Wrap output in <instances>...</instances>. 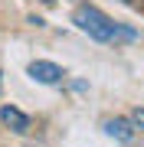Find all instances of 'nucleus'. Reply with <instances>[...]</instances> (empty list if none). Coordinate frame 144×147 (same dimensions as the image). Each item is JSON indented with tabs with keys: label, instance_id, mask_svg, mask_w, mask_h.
Here are the masks:
<instances>
[{
	"label": "nucleus",
	"instance_id": "obj_1",
	"mask_svg": "<svg viewBox=\"0 0 144 147\" xmlns=\"http://www.w3.org/2000/svg\"><path fill=\"white\" fill-rule=\"evenodd\" d=\"M72 23L82 33H89L92 39H98V42H121V39L131 42V39H138V33H134L131 26H118V23H112V16H105L98 7H89V3L75 7Z\"/></svg>",
	"mask_w": 144,
	"mask_h": 147
},
{
	"label": "nucleus",
	"instance_id": "obj_4",
	"mask_svg": "<svg viewBox=\"0 0 144 147\" xmlns=\"http://www.w3.org/2000/svg\"><path fill=\"white\" fill-rule=\"evenodd\" d=\"M105 134L108 137H118V141H131L134 137V127L128 118H108L105 121Z\"/></svg>",
	"mask_w": 144,
	"mask_h": 147
},
{
	"label": "nucleus",
	"instance_id": "obj_3",
	"mask_svg": "<svg viewBox=\"0 0 144 147\" xmlns=\"http://www.w3.org/2000/svg\"><path fill=\"white\" fill-rule=\"evenodd\" d=\"M0 121H3V124L10 127L13 134H26L30 127H33L30 115H23V111H20V108H13V105H3V108H0Z\"/></svg>",
	"mask_w": 144,
	"mask_h": 147
},
{
	"label": "nucleus",
	"instance_id": "obj_2",
	"mask_svg": "<svg viewBox=\"0 0 144 147\" xmlns=\"http://www.w3.org/2000/svg\"><path fill=\"white\" fill-rule=\"evenodd\" d=\"M30 79H36L39 85H56V82H62V69H59L56 62H46V59H36V62H30Z\"/></svg>",
	"mask_w": 144,
	"mask_h": 147
},
{
	"label": "nucleus",
	"instance_id": "obj_5",
	"mask_svg": "<svg viewBox=\"0 0 144 147\" xmlns=\"http://www.w3.org/2000/svg\"><path fill=\"white\" fill-rule=\"evenodd\" d=\"M131 124H138L141 131H144V108H134V115H131Z\"/></svg>",
	"mask_w": 144,
	"mask_h": 147
}]
</instances>
